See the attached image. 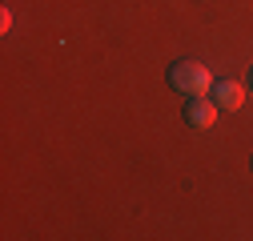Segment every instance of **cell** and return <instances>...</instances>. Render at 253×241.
I'll list each match as a JSON object with an SVG mask.
<instances>
[{
    "mask_svg": "<svg viewBox=\"0 0 253 241\" xmlns=\"http://www.w3.org/2000/svg\"><path fill=\"white\" fill-rule=\"evenodd\" d=\"M217 120V101L213 97H189V105H185V125L189 129H209Z\"/></svg>",
    "mask_w": 253,
    "mask_h": 241,
    "instance_id": "3",
    "label": "cell"
},
{
    "mask_svg": "<svg viewBox=\"0 0 253 241\" xmlns=\"http://www.w3.org/2000/svg\"><path fill=\"white\" fill-rule=\"evenodd\" d=\"M209 97L217 101V109L221 113H237L241 109V101H245V84L241 80H213V88H209Z\"/></svg>",
    "mask_w": 253,
    "mask_h": 241,
    "instance_id": "2",
    "label": "cell"
},
{
    "mask_svg": "<svg viewBox=\"0 0 253 241\" xmlns=\"http://www.w3.org/2000/svg\"><path fill=\"white\" fill-rule=\"evenodd\" d=\"M169 84L177 88L181 97H209L213 73L201 65V60H177V65L169 69Z\"/></svg>",
    "mask_w": 253,
    "mask_h": 241,
    "instance_id": "1",
    "label": "cell"
},
{
    "mask_svg": "<svg viewBox=\"0 0 253 241\" xmlns=\"http://www.w3.org/2000/svg\"><path fill=\"white\" fill-rule=\"evenodd\" d=\"M249 88H253V69H249Z\"/></svg>",
    "mask_w": 253,
    "mask_h": 241,
    "instance_id": "4",
    "label": "cell"
}]
</instances>
